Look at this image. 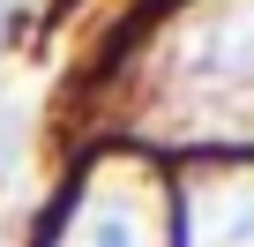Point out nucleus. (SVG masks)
<instances>
[{
  "label": "nucleus",
  "instance_id": "obj_1",
  "mask_svg": "<svg viewBox=\"0 0 254 247\" xmlns=\"http://www.w3.org/2000/svg\"><path fill=\"white\" fill-rule=\"evenodd\" d=\"M0 8H8V0H0Z\"/></svg>",
  "mask_w": 254,
  "mask_h": 247
}]
</instances>
